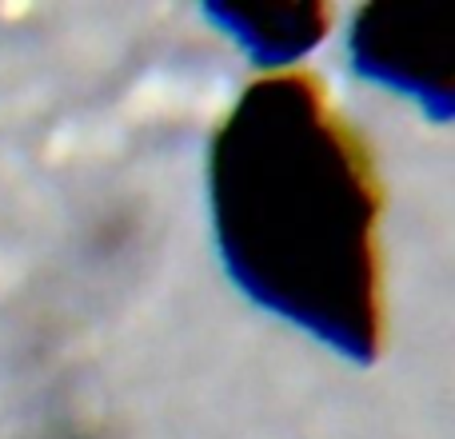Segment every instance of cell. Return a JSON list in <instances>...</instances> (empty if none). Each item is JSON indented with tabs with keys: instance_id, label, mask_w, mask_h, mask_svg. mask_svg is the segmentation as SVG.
I'll return each instance as SVG.
<instances>
[{
	"instance_id": "cell-2",
	"label": "cell",
	"mask_w": 455,
	"mask_h": 439,
	"mask_svg": "<svg viewBox=\"0 0 455 439\" xmlns=\"http://www.w3.org/2000/svg\"><path fill=\"white\" fill-rule=\"evenodd\" d=\"M347 52L360 76L411 96L435 120L451 116V32L440 12L368 4L352 24Z\"/></svg>"
},
{
	"instance_id": "cell-3",
	"label": "cell",
	"mask_w": 455,
	"mask_h": 439,
	"mask_svg": "<svg viewBox=\"0 0 455 439\" xmlns=\"http://www.w3.org/2000/svg\"><path fill=\"white\" fill-rule=\"evenodd\" d=\"M204 12L264 68L304 56L331 16L323 4H208Z\"/></svg>"
},
{
	"instance_id": "cell-1",
	"label": "cell",
	"mask_w": 455,
	"mask_h": 439,
	"mask_svg": "<svg viewBox=\"0 0 455 439\" xmlns=\"http://www.w3.org/2000/svg\"><path fill=\"white\" fill-rule=\"evenodd\" d=\"M212 232L228 280L352 363L384 339L379 180L368 144L307 72L243 88L208 152Z\"/></svg>"
}]
</instances>
